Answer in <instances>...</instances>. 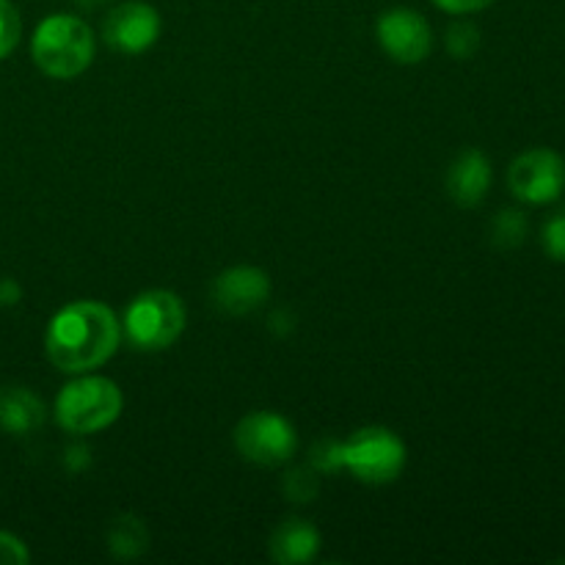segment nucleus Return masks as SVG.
I'll use <instances>...</instances> for the list:
<instances>
[{"mask_svg": "<svg viewBox=\"0 0 565 565\" xmlns=\"http://www.w3.org/2000/svg\"><path fill=\"white\" fill-rule=\"evenodd\" d=\"M121 342V323L105 303L72 301L53 315L44 334L47 359L61 373H92Z\"/></svg>", "mask_w": 565, "mask_h": 565, "instance_id": "1", "label": "nucleus"}, {"mask_svg": "<svg viewBox=\"0 0 565 565\" xmlns=\"http://www.w3.org/2000/svg\"><path fill=\"white\" fill-rule=\"evenodd\" d=\"M541 241H544L546 254H550L552 259L565 263V207L557 210V213L546 221Z\"/></svg>", "mask_w": 565, "mask_h": 565, "instance_id": "19", "label": "nucleus"}, {"mask_svg": "<svg viewBox=\"0 0 565 565\" xmlns=\"http://www.w3.org/2000/svg\"><path fill=\"white\" fill-rule=\"evenodd\" d=\"M445 42H447V53H450L452 58L458 61L472 58L480 47L478 25H472V22H452V25L447 28Z\"/></svg>", "mask_w": 565, "mask_h": 565, "instance_id": "17", "label": "nucleus"}, {"mask_svg": "<svg viewBox=\"0 0 565 565\" xmlns=\"http://www.w3.org/2000/svg\"><path fill=\"white\" fill-rule=\"evenodd\" d=\"M121 329L136 351H166L185 331V303L177 292L147 290L130 301Z\"/></svg>", "mask_w": 565, "mask_h": 565, "instance_id": "4", "label": "nucleus"}, {"mask_svg": "<svg viewBox=\"0 0 565 565\" xmlns=\"http://www.w3.org/2000/svg\"><path fill=\"white\" fill-rule=\"evenodd\" d=\"M125 397L110 379L83 375L55 397V423L70 434H97L119 419Z\"/></svg>", "mask_w": 565, "mask_h": 565, "instance_id": "3", "label": "nucleus"}, {"mask_svg": "<svg viewBox=\"0 0 565 565\" xmlns=\"http://www.w3.org/2000/svg\"><path fill=\"white\" fill-rule=\"evenodd\" d=\"M235 447L257 467H281L296 456L298 434L281 414L252 412L237 423Z\"/></svg>", "mask_w": 565, "mask_h": 565, "instance_id": "6", "label": "nucleus"}, {"mask_svg": "<svg viewBox=\"0 0 565 565\" xmlns=\"http://www.w3.org/2000/svg\"><path fill=\"white\" fill-rule=\"evenodd\" d=\"M28 561H31L28 546L17 535L0 530V565H25Z\"/></svg>", "mask_w": 565, "mask_h": 565, "instance_id": "21", "label": "nucleus"}, {"mask_svg": "<svg viewBox=\"0 0 565 565\" xmlns=\"http://www.w3.org/2000/svg\"><path fill=\"white\" fill-rule=\"evenodd\" d=\"M491 188V160L480 149H463L447 171V193L458 207H478Z\"/></svg>", "mask_w": 565, "mask_h": 565, "instance_id": "11", "label": "nucleus"}, {"mask_svg": "<svg viewBox=\"0 0 565 565\" xmlns=\"http://www.w3.org/2000/svg\"><path fill=\"white\" fill-rule=\"evenodd\" d=\"M434 3L439 6L441 11H447V14H472V11L491 6L494 0H434Z\"/></svg>", "mask_w": 565, "mask_h": 565, "instance_id": "22", "label": "nucleus"}, {"mask_svg": "<svg viewBox=\"0 0 565 565\" xmlns=\"http://www.w3.org/2000/svg\"><path fill=\"white\" fill-rule=\"evenodd\" d=\"M320 552V533L303 519H287L270 535V557L281 565L312 563Z\"/></svg>", "mask_w": 565, "mask_h": 565, "instance_id": "12", "label": "nucleus"}, {"mask_svg": "<svg viewBox=\"0 0 565 565\" xmlns=\"http://www.w3.org/2000/svg\"><path fill=\"white\" fill-rule=\"evenodd\" d=\"M379 42L390 58L397 64H419L428 58L430 47H434V31H430L428 20L414 9H386L379 17Z\"/></svg>", "mask_w": 565, "mask_h": 565, "instance_id": "8", "label": "nucleus"}, {"mask_svg": "<svg viewBox=\"0 0 565 565\" xmlns=\"http://www.w3.org/2000/svg\"><path fill=\"white\" fill-rule=\"evenodd\" d=\"M103 36L116 53H147L160 36V14L143 0H127L108 11L103 22Z\"/></svg>", "mask_w": 565, "mask_h": 565, "instance_id": "9", "label": "nucleus"}, {"mask_svg": "<svg viewBox=\"0 0 565 565\" xmlns=\"http://www.w3.org/2000/svg\"><path fill=\"white\" fill-rule=\"evenodd\" d=\"M20 11H17V6L11 0H0V61L14 53V47L20 44Z\"/></svg>", "mask_w": 565, "mask_h": 565, "instance_id": "18", "label": "nucleus"}, {"mask_svg": "<svg viewBox=\"0 0 565 565\" xmlns=\"http://www.w3.org/2000/svg\"><path fill=\"white\" fill-rule=\"evenodd\" d=\"M44 423V403L28 386H0V430L28 436Z\"/></svg>", "mask_w": 565, "mask_h": 565, "instance_id": "13", "label": "nucleus"}, {"mask_svg": "<svg viewBox=\"0 0 565 565\" xmlns=\"http://www.w3.org/2000/svg\"><path fill=\"white\" fill-rule=\"evenodd\" d=\"M270 296V279L263 268L235 265L224 270L213 285V303L226 315H248L263 307Z\"/></svg>", "mask_w": 565, "mask_h": 565, "instance_id": "10", "label": "nucleus"}, {"mask_svg": "<svg viewBox=\"0 0 565 565\" xmlns=\"http://www.w3.org/2000/svg\"><path fill=\"white\" fill-rule=\"evenodd\" d=\"M513 196L527 204H550L565 188V160L552 149L539 147L519 154L508 169Z\"/></svg>", "mask_w": 565, "mask_h": 565, "instance_id": "7", "label": "nucleus"}, {"mask_svg": "<svg viewBox=\"0 0 565 565\" xmlns=\"http://www.w3.org/2000/svg\"><path fill=\"white\" fill-rule=\"evenodd\" d=\"M94 33L81 17L50 14L36 25L31 39L33 64L55 81L83 75L94 61Z\"/></svg>", "mask_w": 565, "mask_h": 565, "instance_id": "2", "label": "nucleus"}, {"mask_svg": "<svg viewBox=\"0 0 565 565\" xmlns=\"http://www.w3.org/2000/svg\"><path fill=\"white\" fill-rule=\"evenodd\" d=\"M64 463H66V469H70V472H83V469L92 463V458H88V447L72 445L70 450H66Z\"/></svg>", "mask_w": 565, "mask_h": 565, "instance_id": "23", "label": "nucleus"}, {"mask_svg": "<svg viewBox=\"0 0 565 565\" xmlns=\"http://www.w3.org/2000/svg\"><path fill=\"white\" fill-rule=\"evenodd\" d=\"M108 550L116 561H136L149 550V530L136 513H121L108 527Z\"/></svg>", "mask_w": 565, "mask_h": 565, "instance_id": "14", "label": "nucleus"}, {"mask_svg": "<svg viewBox=\"0 0 565 565\" xmlns=\"http://www.w3.org/2000/svg\"><path fill=\"white\" fill-rule=\"evenodd\" d=\"M527 241V215L522 210H500L491 221V243L497 248H519Z\"/></svg>", "mask_w": 565, "mask_h": 565, "instance_id": "15", "label": "nucleus"}, {"mask_svg": "<svg viewBox=\"0 0 565 565\" xmlns=\"http://www.w3.org/2000/svg\"><path fill=\"white\" fill-rule=\"evenodd\" d=\"M340 461L359 483L386 486L395 483L406 467V445L395 430L370 425L359 428L348 441H340Z\"/></svg>", "mask_w": 565, "mask_h": 565, "instance_id": "5", "label": "nucleus"}, {"mask_svg": "<svg viewBox=\"0 0 565 565\" xmlns=\"http://www.w3.org/2000/svg\"><path fill=\"white\" fill-rule=\"evenodd\" d=\"M75 3L81 6V9H99V6L110 3V0H75Z\"/></svg>", "mask_w": 565, "mask_h": 565, "instance_id": "25", "label": "nucleus"}, {"mask_svg": "<svg viewBox=\"0 0 565 565\" xmlns=\"http://www.w3.org/2000/svg\"><path fill=\"white\" fill-rule=\"evenodd\" d=\"M22 298V287L14 279L0 281V307H14Z\"/></svg>", "mask_w": 565, "mask_h": 565, "instance_id": "24", "label": "nucleus"}, {"mask_svg": "<svg viewBox=\"0 0 565 565\" xmlns=\"http://www.w3.org/2000/svg\"><path fill=\"white\" fill-rule=\"evenodd\" d=\"M281 489H285L287 500H290V502H296V505H307V502H312L315 497H318V491H320L318 469H315V467L292 469V472H287Z\"/></svg>", "mask_w": 565, "mask_h": 565, "instance_id": "16", "label": "nucleus"}, {"mask_svg": "<svg viewBox=\"0 0 565 565\" xmlns=\"http://www.w3.org/2000/svg\"><path fill=\"white\" fill-rule=\"evenodd\" d=\"M312 467L318 472H337L342 469L340 461V441L334 439H323L312 447Z\"/></svg>", "mask_w": 565, "mask_h": 565, "instance_id": "20", "label": "nucleus"}]
</instances>
